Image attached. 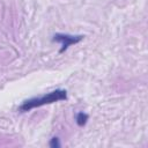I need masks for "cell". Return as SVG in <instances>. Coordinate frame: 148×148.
Instances as JSON below:
<instances>
[{"instance_id": "4", "label": "cell", "mask_w": 148, "mask_h": 148, "mask_svg": "<svg viewBox=\"0 0 148 148\" xmlns=\"http://www.w3.org/2000/svg\"><path fill=\"white\" fill-rule=\"evenodd\" d=\"M50 147L51 148H59L60 147V142L58 138H52L50 141Z\"/></svg>"}, {"instance_id": "3", "label": "cell", "mask_w": 148, "mask_h": 148, "mask_svg": "<svg viewBox=\"0 0 148 148\" xmlns=\"http://www.w3.org/2000/svg\"><path fill=\"white\" fill-rule=\"evenodd\" d=\"M87 120H88V114L84 113V112H79L76 114V124L79 126H84L87 124Z\"/></svg>"}, {"instance_id": "1", "label": "cell", "mask_w": 148, "mask_h": 148, "mask_svg": "<svg viewBox=\"0 0 148 148\" xmlns=\"http://www.w3.org/2000/svg\"><path fill=\"white\" fill-rule=\"evenodd\" d=\"M67 99V91L64 90V89H56L44 96H40V97H34V98H30V99H27L24 101L18 110L20 111H30L31 109H35V108H39V106H43L45 104H51V103H54V102H59V101H65Z\"/></svg>"}, {"instance_id": "2", "label": "cell", "mask_w": 148, "mask_h": 148, "mask_svg": "<svg viewBox=\"0 0 148 148\" xmlns=\"http://www.w3.org/2000/svg\"><path fill=\"white\" fill-rule=\"evenodd\" d=\"M83 39V36L82 35H68V34H56L54 36H53V40L54 42H59V43H61V49L59 50V52L60 53H62V52H65L67 49H68V46H71V45H73V44H77V43H80L81 40Z\"/></svg>"}]
</instances>
